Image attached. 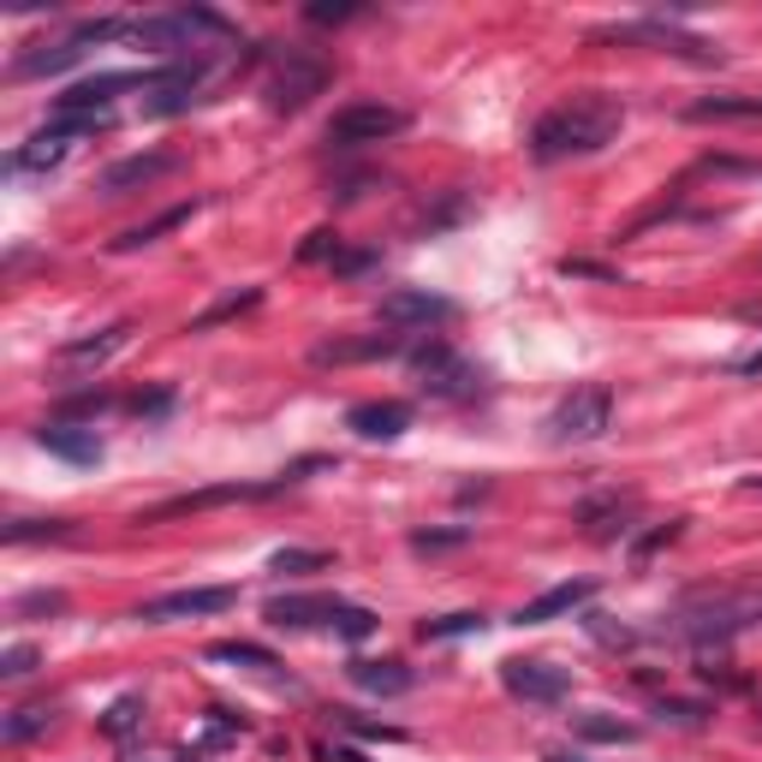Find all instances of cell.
<instances>
[{
    "label": "cell",
    "instance_id": "obj_1",
    "mask_svg": "<svg viewBox=\"0 0 762 762\" xmlns=\"http://www.w3.org/2000/svg\"><path fill=\"white\" fill-rule=\"evenodd\" d=\"M625 126V101L602 96V90H584L548 108L531 131V155L536 161H566V155H602Z\"/></svg>",
    "mask_w": 762,
    "mask_h": 762
},
{
    "label": "cell",
    "instance_id": "obj_2",
    "mask_svg": "<svg viewBox=\"0 0 762 762\" xmlns=\"http://www.w3.org/2000/svg\"><path fill=\"white\" fill-rule=\"evenodd\" d=\"M762 625V590L756 584H709V590H692L679 608H673L667 632L685 643H727L739 632Z\"/></svg>",
    "mask_w": 762,
    "mask_h": 762
},
{
    "label": "cell",
    "instance_id": "obj_3",
    "mask_svg": "<svg viewBox=\"0 0 762 762\" xmlns=\"http://www.w3.org/2000/svg\"><path fill=\"white\" fill-rule=\"evenodd\" d=\"M131 36L155 54H173V61H209L215 42H232L239 31H232V19H221V12H209V7H179V12L138 19Z\"/></svg>",
    "mask_w": 762,
    "mask_h": 762
},
{
    "label": "cell",
    "instance_id": "obj_4",
    "mask_svg": "<svg viewBox=\"0 0 762 762\" xmlns=\"http://www.w3.org/2000/svg\"><path fill=\"white\" fill-rule=\"evenodd\" d=\"M334 78V61L316 48H298V42H286V48H274L269 61V78H262V96H269V113H304L311 101L328 90Z\"/></svg>",
    "mask_w": 762,
    "mask_h": 762
},
{
    "label": "cell",
    "instance_id": "obj_5",
    "mask_svg": "<svg viewBox=\"0 0 762 762\" xmlns=\"http://www.w3.org/2000/svg\"><path fill=\"white\" fill-rule=\"evenodd\" d=\"M590 42H620V48H662V54H679V61H697V66H721V61H727L715 42H703V36L685 31V24H667V19L602 24V31H590Z\"/></svg>",
    "mask_w": 762,
    "mask_h": 762
},
{
    "label": "cell",
    "instance_id": "obj_6",
    "mask_svg": "<svg viewBox=\"0 0 762 762\" xmlns=\"http://www.w3.org/2000/svg\"><path fill=\"white\" fill-rule=\"evenodd\" d=\"M613 423V388L590 381V388H572L560 405L548 412V442L560 447H578V442H602Z\"/></svg>",
    "mask_w": 762,
    "mask_h": 762
},
{
    "label": "cell",
    "instance_id": "obj_7",
    "mask_svg": "<svg viewBox=\"0 0 762 762\" xmlns=\"http://www.w3.org/2000/svg\"><path fill=\"white\" fill-rule=\"evenodd\" d=\"M412 370L423 381V393H435V400H477V393H482V370H477V363H465L447 340L412 346Z\"/></svg>",
    "mask_w": 762,
    "mask_h": 762
},
{
    "label": "cell",
    "instance_id": "obj_8",
    "mask_svg": "<svg viewBox=\"0 0 762 762\" xmlns=\"http://www.w3.org/2000/svg\"><path fill=\"white\" fill-rule=\"evenodd\" d=\"M405 131V113L388 108V101H351L328 120V143L334 150H370V143H388Z\"/></svg>",
    "mask_w": 762,
    "mask_h": 762
},
{
    "label": "cell",
    "instance_id": "obj_9",
    "mask_svg": "<svg viewBox=\"0 0 762 762\" xmlns=\"http://www.w3.org/2000/svg\"><path fill=\"white\" fill-rule=\"evenodd\" d=\"M286 482H215V489H197V494H173V501L161 507H143L131 524H167V519H185V512H209V507H232V501H269V494H281Z\"/></svg>",
    "mask_w": 762,
    "mask_h": 762
},
{
    "label": "cell",
    "instance_id": "obj_10",
    "mask_svg": "<svg viewBox=\"0 0 762 762\" xmlns=\"http://www.w3.org/2000/svg\"><path fill=\"white\" fill-rule=\"evenodd\" d=\"M155 72H96V78H78L72 90L54 96V113H113V96L120 90H150Z\"/></svg>",
    "mask_w": 762,
    "mask_h": 762
},
{
    "label": "cell",
    "instance_id": "obj_11",
    "mask_svg": "<svg viewBox=\"0 0 762 762\" xmlns=\"http://www.w3.org/2000/svg\"><path fill=\"white\" fill-rule=\"evenodd\" d=\"M203 78H209V61H173V66H161L155 84H150V96H143V113H150V120L185 113L190 101H197Z\"/></svg>",
    "mask_w": 762,
    "mask_h": 762
},
{
    "label": "cell",
    "instance_id": "obj_12",
    "mask_svg": "<svg viewBox=\"0 0 762 762\" xmlns=\"http://www.w3.org/2000/svg\"><path fill=\"white\" fill-rule=\"evenodd\" d=\"M459 316V304L442 298V292H423V286H400V292H388L381 298V322H388L393 334H405V328H442V322Z\"/></svg>",
    "mask_w": 762,
    "mask_h": 762
},
{
    "label": "cell",
    "instance_id": "obj_13",
    "mask_svg": "<svg viewBox=\"0 0 762 762\" xmlns=\"http://www.w3.org/2000/svg\"><path fill=\"white\" fill-rule=\"evenodd\" d=\"M232 602H239V590H232V584H209V590H167V596H155V602H143L138 620H150V625L197 620V613H227Z\"/></svg>",
    "mask_w": 762,
    "mask_h": 762
},
{
    "label": "cell",
    "instance_id": "obj_14",
    "mask_svg": "<svg viewBox=\"0 0 762 762\" xmlns=\"http://www.w3.org/2000/svg\"><path fill=\"white\" fill-rule=\"evenodd\" d=\"M501 685L524 703H560L572 692V667L554 662H501Z\"/></svg>",
    "mask_w": 762,
    "mask_h": 762
},
{
    "label": "cell",
    "instance_id": "obj_15",
    "mask_svg": "<svg viewBox=\"0 0 762 762\" xmlns=\"http://www.w3.org/2000/svg\"><path fill=\"white\" fill-rule=\"evenodd\" d=\"M346 429L363 435V442H400L412 429V405L405 400H363L346 412Z\"/></svg>",
    "mask_w": 762,
    "mask_h": 762
},
{
    "label": "cell",
    "instance_id": "obj_16",
    "mask_svg": "<svg viewBox=\"0 0 762 762\" xmlns=\"http://www.w3.org/2000/svg\"><path fill=\"white\" fill-rule=\"evenodd\" d=\"M173 167H179V155H173V150L126 155V161H113V167L101 173V190H108V197H126V190H138V185H155V179H167Z\"/></svg>",
    "mask_w": 762,
    "mask_h": 762
},
{
    "label": "cell",
    "instance_id": "obj_17",
    "mask_svg": "<svg viewBox=\"0 0 762 762\" xmlns=\"http://www.w3.org/2000/svg\"><path fill=\"white\" fill-rule=\"evenodd\" d=\"M393 351H405V334H363V340H322L311 346V363L322 370H340V363H375V358H393Z\"/></svg>",
    "mask_w": 762,
    "mask_h": 762
},
{
    "label": "cell",
    "instance_id": "obj_18",
    "mask_svg": "<svg viewBox=\"0 0 762 762\" xmlns=\"http://www.w3.org/2000/svg\"><path fill=\"white\" fill-rule=\"evenodd\" d=\"M262 613H269V625H281V632H304V625H328L334 613H340V596H274Z\"/></svg>",
    "mask_w": 762,
    "mask_h": 762
},
{
    "label": "cell",
    "instance_id": "obj_19",
    "mask_svg": "<svg viewBox=\"0 0 762 762\" xmlns=\"http://www.w3.org/2000/svg\"><path fill=\"white\" fill-rule=\"evenodd\" d=\"M596 596V584L590 578H572V584H554V590H542L536 602H524L512 620L519 625H548V620H560V613H572V608H584Z\"/></svg>",
    "mask_w": 762,
    "mask_h": 762
},
{
    "label": "cell",
    "instance_id": "obj_20",
    "mask_svg": "<svg viewBox=\"0 0 762 762\" xmlns=\"http://www.w3.org/2000/svg\"><path fill=\"white\" fill-rule=\"evenodd\" d=\"M36 447H48L54 459H66V465H96V459H101L96 429H78V423H42V429H36Z\"/></svg>",
    "mask_w": 762,
    "mask_h": 762
},
{
    "label": "cell",
    "instance_id": "obj_21",
    "mask_svg": "<svg viewBox=\"0 0 762 762\" xmlns=\"http://www.w3.org/2000/svg\"><path fill=\"white\" fill-rule=\"evenodd\" d=\"M351 685L358 692H370V697H405L417 685V673L405 667V662H351Z\"/></svg>",
    "mask_w": 762,
    "mask_h": 762
},
{
    "label": "cell",
    "instance_id": "obj_22",
    "mask_svg": "<svg viewBox=\"0 0 762 762\" xmlns=\"http://www.w3.org/2000/svg\"><path fill=\"white\" fill-rule=\"evenodd\" d=\"M126 322H113V328H101V334H90V340H72V346H61L54 358H61V370H96V363H108L113 351L126 346Z\"/></svg>",
    "mask_w": 762,
    "mask_h": 762
},
{
    "label": "cell",
    "instance_id": "obj_23",
    "mask_svg": "<svg viewBox=\"0 0 762 762\" xmlns=\"http://www.w3.org/2000/svg\"><path fill=\"white\" fill-rule=\"evenodd\" d=\"M66 150H72V138H61V131L42 126L36 138L24 143V150H12L7 167H12V173H48V167H61V161H66Z\"/></svg>",
    "mask_w": 762,
    "mask_h": 762
},
{
    "label": "cell",
    "instance_id": "obj_24",
    "mask_svg": "<svg viewBox=\"0 0 762 762\" xmlns=\"http://www.w3.org/2000/svg\"><path fill=\"white\" fill-rule=\"evenodd\" d=\"M84 61V48L78 42H42V48H24L19 61H12V78H42V72H66V66H78Z\"/></svg>",
    "mask_w": 762,
    "mask_h": 762
},
{
    "label": "cell",
    "instance_id": "obj_25",
    "mask_svg": "<svg viewBox=\"0 0 762 762\" xmlns=\"http://www.w3.org/2000/svg\"><path fill=\"white\" fill-rule=\"evenodd\" d=\"M190 215H197V203H173V209H161L155 221H143V227H131V232H120V239H113V251H143V244H155L161 232H173V227H185Z\"/></svg>",
    "mask_w": 762,
    "mask_h": 762
},
{
    "label": "cell",
    "instance_id": "obj_26",
    "mask_svg": "<svg viewBox=\"0 0 762 762\" xmlns=\"http://www.w3.org/2000/svg\"><path fill=\"white\" fill-rule=\"evenodd\" d=\"M685 120H762V96H703L685 108Z\"/></svg>",
    "mask_w": 762,
    "mask_h": 762
},
{
    "label": "cell",
    "instance_id": "obj_27",
    "mask_svg": "<svg viewBox=\"0 0 762 762\" xmlns=\"http://www.w3.org/2000/svg\"><path fill=\"white\" fill-rule=\"evenodd\" d=\"M48 727H54L48 703H24V709H12L7 721H0V744H24V739H36V732H48Z\"/></svg>",
    "mask_w": 762,
    "mask_h": 762
},
{
    "label": "cell",
    "instance_id": "obj_28",
    "mask_svg": "<svg viewBox=\"0 0 762 762\" xmlns=\"http://www.w3.org/2000/svg\"><path fill=\"white\" fill-rule=\"evenodd\" d=\"M262 304V286H244V292H227L221 304H209L203 316H190V334H203V328H221V322H232V316H244V311H257Z\"/></svg>",
    "mask_w": 762,
    "mask_h": 762
},
{
    "label": "cell",
    "instance_id": "obj_29",
    "mask_svg": "<svg viewBox=\"0 0 762 762\" xmlns=\"http://www.w3.org/2000/svg\"><path fill=\"white\" fill-rule=\"evenodd\" d=\"M572 732H578V739H590V744H632L638 739V727L632 721H613V715H578Z\"/></svg>",
    "mask_w": 762,
    "mask_h": 762
},
{
    "label": "cell",
    "instance_id": "obj_30",
    "mask_svg": "<svg viewBox=\"0 0 762 762\" xmlns=\"http://www.w3.org/2000/svg\"><path fill=\"white\" fill-rule=\"evenodd\" d=\"M138 727H143V697H138V692L113 697L108 715H101V732H108V739H131Z\"/></svg>",
    "mask_w": 762,
    "mask_h": 762
},
{
    "label": "cell",
    "instance_id": "obj_31",
    "mask_svg": "<svg viewBox=\"0 0 762 762\" xmlns=\"http://www.w3.org/2000/svg\"><path fill=\"white\" fill-rule=\"evenodd\" d=\"M209 662H232V667H281V662H274V650H262V643H244V638L209 643Z\"/></svg>",
    "mask_w": 762,
    "mask_h": 762
},
{
    "label": "cell",
    "instance_id": "obj_32",
    "mask_svg": "<svg viewBox=\"0 0 762 762\" xmlns=\"http://www.w3.org/2000/svg\"><path fill=\"white\" fill-rule=\"evenodd\" d=\"M328 632H334V638H346V643H363V638L375 632V613H370V608H358V602H340V613L328 620Z\"/></svg>",
    "mask_w": 762,
    "mask_h": 762
},
{
    "label": "cell",
    "instance_id": "obj_33",
    "mask_svg": "<svg viewBox=\"0 0 762 762\" xmlns=\"http://www.w3.org/2000/svg\"><path fill=\"white\" fill-rule=\"evenodd\" d=\"M131 24H138V19H78V24H72V36H66V42H78V48H90V42L131 36Z\"/></svg>",
    "mask_w": 762,
    "mask_h": 762
},
{
    "label": "cell",
    "instance_id": "obj_34",
    "mask_svg": "<svg viewBox=\"0 0 762 762\" xmlns=\"http://www.w3.org/2000/svg\"><path fill=\"white\" fill-rule=\"evenodd\" d=\"M465 632H482V613H442V620H423L417 638L435 643V638H465Z\"/></svg>",
    "mask_w": 762,
    "mask_h": 762
},
{
    "label": "cell",
    "instance_id": "obj_35",
    "mask_svg": "<svg viewBox=\"0 0 762 762\" xmlns=\"http://www.w3.org/2000/svg\"><path fill=\"white\" fill-rule=\"evenodd\" d=\"M655 715L673 721V727H703V721H709V703H697V697H662V703H655Z\"/></svg>",
    "mask_w": 762,
    "mask_h": 762
},
{
    "label": "cell",
    "instance_id": "obj_36",
    "mask_svg": "<svg viewBox=\"0 0 762 762\" xmlns=\"http://www.w3.org/2000/svg\"><path fill=\"white\" fill-rule=\"evenodd\" d=\"M269 566L274 572H322V566H334V554L328 548H281Z\"/></svg>",
    "mask_w": 762,
    "mask_h": 762
},
{
    "label": "cell",
    "instance_id": "obj_37",
    "mask_svg": "<svg viewBox=\"0 0 762 762\" xmlns=\"http://www.w3.org/2000/svg\"><path fill=\"white\" fill-rule=\"evenodd\" d=\"M66 531H72L66 519H12L7 542H36V536H66Z\"/></svg>",
    "mask_w": 762,
    "mask_h": 762
},
{
    "label": "cell",
    "instance_id": "obj_38",
    "mask_svg": "<svg viewBox=\"0 0 762 762\" xmlns=\"http://www.w3.org/2000/svg\"><path fill=\"white\" fill-rule=\"evenodd\" d=\"M465 542H471V531H465V524H453V531H417L412 548L417 554H447V548H465Z\"/></svg>",
    "mask_w": 762,
    "mask_h": 762
},
{
    "label": "cell",
    "instance_id": "obj_39",
    "mask_svg": "<svg viewBox=\"0 0 762 762\" xmlns=\"http://www.w3.org/2000/svg\"><path fill=\"white\" fill-rule=\"evenodd\" d=\"M36 643H12L7 655H0V679H24V673H36Z\"/></svg>",
    "mask_w": 762,
    "mask_h": 762
},
{
    "label": "cell",
    "instance_id": "obj_40",
    "mask_svg": "<svg viewBox=\"0 0 762 762\" xmlns=\"http://www.w3.org/2000/svg\"><path fill=\"white\" fill-rule=\"evenodd\" d=\"M322 257H328V262H334V257H340V232H328V227H316V232H311V239H304V244H298V262H322Z\"/></svg>",
    "mask_w": 762,
    "mask_h": 762
},
{
    "label": "cell",
    "instance_id": "obj_41",
    "mask_svg": "<svg viewBox=\"0 0 762 762\" xmlns=\"http://www.w3.org/2000/svg\"><path fill=\"white\" fill-rule=\"evenodd\" d=\"M19 613H66V596L61 590H31V596H19Z\"/></svg>",
    "mask_w": 762,
    "mask_h": 762
},
{
    "label": "cell",
    "instance_id": "obj_42",
    "mask_svg": "<svg viewBox=\"0 0 762 762\" xmlns=\"http://www.w3.org/2000/svg\"><path fill=\"white\" fill-rule=\"evenodd\" d=\"M560 274H584V281H608V286H620V274L602 269V262H584V257H566L560 262Z\"/></svg>",
    "mask_w": 762,
    "mask_h": 762
},
{
    "label": "cell",
    "instance_id": "obj_43",
    "mask_svg": "<svg viewBox=\"0 0 762 762\" xmlns=\"http://www.w3.org/2000/svg\"><path fill=\"white\" fill-rule=\"evenodd\" d=\"M131 412H138V417H161V412H173V388L138 393V400H131Z\"/></svg>",
    "mask_w": 762,
    "mask_h": 762
},
{
    "label": "cell",
    "instance_id": "obj_44",
    "mask_svg": "<svg viewBox=\"0 0 762 762\" xmlns=\"http://www.w3.org/2000/svg\"><path fill=\"white\" fill-rule=\"evenodd\" d=\"M679 531H685V519H667V524H662V531H650V536H643V542H638V560H650V554H655V548H667V542H673V536H679Z\"/></svg>",
    "mask_w": 762,
    "mask_h": 762
},
{
    "label": "cell",
    "instance_id": "obj_45",
    "mask_svg": "<svg viewBox=\"0 0 762 762\" xmlns=\"http://www.w3.org/2000/svg\"><path fill=\"white\" fill-rule=\"evenodd\" d=\"M370 262H375V251H340L334 257V274H363Z\"/></svg>",
    "mask_w": 762,
    "mask_h": 762
},
{
    "label": "cell",
    "instance_id": "obj_46",
    "mask_svg": "<svg viewBox=\"0 0 762 762\" xmlns=\"http://www.w3.org/2000/svg\"><path fill=\"white\" fill-rule=\"evenodd\" d=\"M304 19L311 24H346V19H358V7H311Z\"/></svg>",
    "mask_w": 762,
    "mask_h": 762
},
{
    "label": "cell",
    "instance_id": "obj_47",
    "mask_svg": "<svg viewBox=\"0 0 762 762\" xmlns=\"http://www.w3.org/2000/svg\"><path fill=\"white\" fill-rule=\"evenodd\" d=\"M108 405V393H78V400H66V417H84V412H101Z\"/></svg>",
    "mask_w": 762,
    "mask_h": 762
},
{
    "label": "cell",
    "instance_id": "obj_48",
    "mask_svg": "<svg viewBox=\"0 0 762 762\" xmlns=\"http://www.w3.org/2000/svg\"><path fill=\"white\" fill-rule=\"evenodd\" d=\"M739 322H751V328H762V298H756V304H739Z\"/></svg>",
    "mask_w": 762,
    "mask_h": 762
},
{
    "label": "cell",
    "instance_id": "obj_49",
    "mask_svg": "<svg viewBox=\"0 0 762 762\" xmlns=\"http://www.w3.org/2000/svg\"><path fill=\"white\" fill-rule=\"evenodd\" d=\"M334 762H363V756H358V751H340V756H334Z\"/></svg>",
    "mask_w": 762,
    "mask_h": 762
},
{
    "label": "cell",
    "instance_id": "obj_50",
    "mask_svg": "<svg viewBox=\"0 0 762 762\" xmlns=\"http://www.w3.org/2000/svg\"><path fill=\"white\" fill-rule=\"evenodd\" d=\"M548 762H584V756H566V751H560V756H548Z\"/></svg>",
    "mask_w": 762,
    "mask_h": 762
},
{
    "label": "cell",
    "instance_id": "obj_51",
    "mask_svg": "<svg viewBox=\"0 0 762 762\" xmlns=\"http://www.w3.org/2000/svg\"><path fill=\"white\" fill-rule=\"evenodd\" d=\"M751 489H762V477H751Z\"/></svg>",
    "mask_w": 762,
    "mask_h": 762
}]
</instances>
